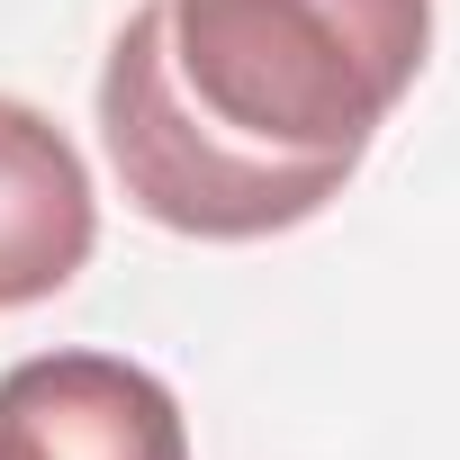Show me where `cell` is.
Returning a JSON list of instances; mask_svg holds the SVG:
<instances>
[{
	"instance_id": "1",
	"label": "cell",
	"mask_w": 460,
	"mask_h": 460,
	"mask_svg": "<svg viewBox=\"0 0 460 460\" xmlns=\"http://www.w3.org/2000/svg\"><path fill=\"white\" fill-rule=\"evenodd\" d=\"M433 55V0H145L100 64L118 190L190 244L307 226Z\"/></svg>"
},
{
	"instance_id": "2",
	"label": "cell",
	"mask_w": 460,
	"mask_h": 460,
	"mask_svg": "<svg viewBox=\"0 0 460 460\" xmlns=\"http://www.w3.org/2000/svg\"><path fill=\"white\" fill-rule=\"evenodd\" d=\"M0 460H190V424L127 352H37L0 370Z\"/></svg>"
},
{
	"instance_id": "3",
	"label": "cell",
	"mask_w": 460,
	"mask_h": 460,
	"mask_svg": "<svg viewBox=\"0 0 460 460\" xmlns=\"http://www.w3.org/2000/svg\"><path fill=\"white\" fill-rule=\"evenodd\" d=\"M91 244H100V199L73 136L28 100H0V316L73 289Z\"/></svg>"
}]
</instances>
